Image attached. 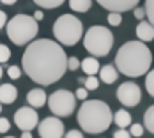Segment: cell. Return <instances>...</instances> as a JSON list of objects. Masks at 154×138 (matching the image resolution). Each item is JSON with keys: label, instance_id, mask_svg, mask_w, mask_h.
Segmentation results:
<instances>
[{"label": "cell", "instance_id": "obj_9", "mask_svg": "<svg viewBox=\"0 0 154 138\" xmlns=\"http://www.w3.org/2000/svg\"><path fill=\"white\" fill-rule=\"evenodd\" d=\"M14 124L18 126L20 131H32L37 124H39V117L35 108L32 106H23L14 113Z\"/></svg>", "mask_w": 154, "mask_h": 138}, {"label": "cell", "instance_id": "obj_31", "mask_svg": "<svg viewBox=\"0 0 154 138\" xmlns=\"http://www.w3.org/2000/svg\"><path fill=\"white\" fill-rule=\"evenodd\" d=\"M87 94H89V90H87L85 87H80L75 96H76V99H82V101H83V99H87Z\"/></svg>", "mask_w": 154, "mask_h": 138}, {"label": "cell", "instance_id": "obj_7", "mask_svg": "<svg viewBox=\"0 0 154 138\" xmlns=\"http://www.w3.org/2000/svg\"><path fill=\"white\" fill-rule=\"evenodd\" d=\"M48 108L53 115L57 117H69L73 112H75V106H76V96L73 92L66 90V89H60V90H55L50 97L46 99Z\"/></svg>", "mask_w": 154, "mask_h": 138}, {"label": "cell", "instance_id": "obj_40", "mask_svg": "<svg viewBox=\"0 0 154 138\" xmlns=\"http://www.w3.org/2000/svg\"><path fill=\"white\" fill-rule=\"evenodd\" d=\"M0 4H2V2H0Z\"/></svg>", "mask_w": 154, "mask_h": 138}, {"label": "cell", "instance_id": "obj_3", "mask_svg": "<svg viewBox=\"0 0 154 138\" xmlns=\"http://www.w3.org/2000/svg\"><path fill=\"white\" fill-rule=\"evenodd\" d=\"M76 121L85 133L99 135L105 133L110 127V124L113 122V113L110 106L101 99H91V101L83 99V105L78 110Z\"/></svg>", "mask_w": 154, "mask_h": 138}, {"label": "cell", "instance_id": "obj_29", "mask_svg": "<svg viewBox=\"0 0 154 138\" xmlns=\"http://www.w3.org/2000/svg\"><path fill=\"white\" fill-rule=\"evenodd\" d=\"M78 67H80V60H78L76 57H69V59H67V69L76 71Z\"/></svg>", "mask_w": 154, "mask_h": 138}, {"label": "cell", "instance_id": "obj_16", "mask_svg": "<svg viewBox=\"0 0 154 138\" xmlns=\"http://www.w3.org/2000/svg\"><path fill=\"white\" fill-rule=\"evenodd\" d=\"M82 69H83V73L89 76V75H97L99 73V62L96 60V57H87V59H83L82 60Z\"/></svg>", "mask_w": 154, "mask_h": 138}, {"label": "cell", "instance_id": "obj_34", "mask_svg": "<svg viewBox=\"0 0 154 138\" xmlns=\"http://www.w3.org/2000/svg\"><path fill=\"white\" fill-rule=\"evenodd\" d=\"M5 23H7V14H5L4 11H0V29H4Z\"/></svg>", "mask_w": 154, "mask_h": 138}, {"label": "cell", "instance_id": "obj_27", "mask_svg": "<svg viewBox=\"0 0 154 138\" xmlns=\"http://www.w3.org/2000/svg\"><path fill=\"white\" fill-rule=\"evenodd\" d=\"M131 126V129H129V133H131V136H142L143 135V126L142 124H129Z\"/></svg>", "mask_w": 154, "mask_h": 138}, {"label": "cell", "instance_id": "obj_10", "mask_svg": "<svg viewBox=\"0 0 154 138\" xmlns=\"http://www.w3.org/2000/svg\"><path fill=\"white\" fill-rule=\"evenodd\" d=\"M39 126V136L41 138H62L64 136V124L60 119L55 117H46L43 119Z\"/></svg>", "mask_w": 154, "mask_h": 138}, {"label": "cell", "instance_id": "obj_38", "mask_svg": "<svg viewBox=\"0 0 154 138\" xmlns=\"http://www.w3.org/2000/svg\"><path fill=\"white\" fill-rule=\"evenodd\" d=\"M2 75H4V69H2V66H0V78H2Z\"/></svg>", "mask_w": 154, "mask_h": 138}, {"label": "cell", "instance_id": "obj_24", "mask_svg": "<svg viewBox=\"0 0 154 138\" xmlns=\"http://www.w3.org/2000/svg\"><path fill=\"white\" fill-rule=\"evenodd\" d=\"M121 21H122V16H121V13L110 11V14H108V23H110L112 27H119V25H121Z\"/></svg>", "mask_w": 154, "mask_h": 138}, {"label": "cell", "instance_id": "obj_18", "mask_svg": "<svg viewBox=\"0 0 154 138\" xmlns=\"http://www.w3.org/2000/svg\"><path fill=\"white\" fill-rule=\"evenodd\" d=\"M92 5V0H69V7L76 13H87Z\"/></svg>", "mask_w": 154, "mask_h": 138}, {"label": "cell", "instance_id": "obj_26", "mask_svg": "<svg viewBox=\"0 0 154 138\" xmlns=\"http://www.w3.org/2000/svg\"><path fill=\"white\" fill-rule=\"evenodd\" d=\"M7 75H9L11 80H18V78L21 76V69L18 66H11V67H7Z\"/></svg>", "mask_w": 154, "mask_h": 138}, {"label": "cell", "instance_id": "obj_5", "mask_svg": "<svg viewBox=\"0 0 154 138\" xmlns=\"http://www.w3.org/2000/svg\"><path fill=\"white\" fill-rule=\"evenodd\" d=\"M53 35L64 46H75L83 35V25L73 14H62L53 23Z\"/></svg>", "mask_w": 154, "mask_h": 138}, {"label": "cell", "instance_id": "obj_20", "mask_svg": "<svg viewBox=\"0 0 154 138\" xmlns=\"http://www.w3.org/2000/svg\"><path fill=\"white\" fill-rule=\"evenodd\" d=\"M64 2L66 0H34V4H37L43 9H57V7H60Z\"/></svg>", "mask_w": 154, "mask_h": 138}, {"label": "cell", "instance_id": "obj_1", "mask_svg": "<svg viewBox=\"0 0 154 138\" xmlns=\"http://www.w3.org/2000/svg\"><path fill=\"white\" fill-rule=\"evenodd\" d=\"M21 66L32 81L46 87L64 76L67 69V57L59 43L51 39H35L25 48Z\"/></svg>", "mask_w": 154, "mask_h": 138}, {"label": "cell", "instance_id": "obj_25", "mask_svg": "<svg viewBox=\"0 0 154 138\" xmlns=\"http://www.w3.org/2000/svg\"><path fill=\"white\" fill-rule=\"evenodd\" d=\"M9 59H11V50L5 44H0V64L7 62Z\"/></svg>", "mask_w": 154, "mask_h": 138}, {"label": "cell", "instance_id": "obj_13", "mask_svg": "<svg viewBox=\"0 0 154 138\" xmlns=\"http://www.w3.org/2000/svg\"><path fill=\"white\" fill-rule=\"evenodd\" d=\"M46 99H48V96L43 89H32V90L29 92V96H27L29 105H30L32 108H37V110L46 105Z\"/></svg>", "mask_w": 154, "mask_h": 138}, {"label": "cell", "instance_id": "obj_23", "mask_svg": "<svg viewBox=\"0 0 154 138\" xmlns=\"http://www.w3.org/2000/svg\"><path fill=\"white\" fill-rule=\"evenodd\" d=\"M145 16H147V20L151 21L154 25V0H145Z\"/></svg>", "mask_w": 154, "mask_h": 138}, {"label": "cell", "instance_id": "obj_2", "mask_svg": "<svg viewBox=\"0 0 154 138\" xmlns=\"http://www.w3.org/2000/svg\"><path fill=\"white\" fill-rule=\"evenodd\" d=\"M152 53L143 41H128L115 55V67L119 73L129 78L143 76L151 69Z\"/></svg>", "mask_w": 154, "mask_h": 138}, {"label": "cell", "instance_id": "obj_21", "mask_svg": "<svg viewBox=\"0 0 154 138\" xmlns=\"http://www.w3.org/2000/svg\"><path fill=\"white\" fill-rule=\"evenodd\" d=\"M83 85H85L87 90H96L99 87V80L96 78V75H89V76L83 80Z\"/></svg>", "mask_w": 154, "mask_h": 138}, {"label": "cell", "instance_id": "obj_33", "mask_svg": "<svg viewBox=\"0 0 154 138\" xmlns=\"http://www.w3.org/2000/svg\"><path fill=\"white\" fill-rule=\"evenodd\" d=\"M64 135H66L67 138H82L83 136V133H80L78 129H71L69 133H64Z\"/></svg>", "mask_w": 154, "mask_h": 138}, {"label": "cell", "instance_id": "obj_4", "mask_svg": "<svg viewBox=\"0 0 154 138\" xmlns=\"http://www.w3.org/2000/svg\"><path fill=\"white\" fill-rule=\"evenodd\" d=\"M5 30L7 37L18 46L29 44L34 41L39 34V25L37 20L34 16L29 14H16L9 20V23H5Z\"/></svg>", "mask_w": 154, "mask_h": 138}, {"label": "cell", "instance_id": "obj_32", "mask_svg": "<svg viewBox=\"0 0 154 138\" xmlns=\"http://www.w3.org/2000/svg\"><path fill=\"white\" fill-rule=\"evenodd\" d=\"M133 14H135L137 20H143V18H145V9H143V7H135V9H133Z\"/></svg>", "mask_w": 154, "mask_h": 138}, {"label": "cell", "instance_id": "obj_15", "mask_svg": "<svg viewBox=\"0 0 154 138\" xmlns=\"http://www.w3.org/2000/svg\"><path fill=\"white\" fill-rule=\"evenodd\" d=\"M99 76H101V81L103 83H113V81H117V78H119V71H117V67H113V66H103V67H99Z\"/></svg>", "mask_w": 154, "mask_h": 138}, {"label": "cell", "instance_id": "obj_36", "mask_svg": "<svg viewBox=\"0 0 154 138\" xmlns=\"http://www.w3.org/2000/svg\"><path fill=\"white\" fill-rule=\"evenodd\" d=\"M2 4H5V5H13V4H16L18 0H0Z\"/></svg>", "mask_w": 154, "mask_h": 138}, {"label": "cell", "instance_id": "obj_30", "mask_svg": "<svg viewBox=\"0 0 154 138\" xmlns=\"http://www.w3.org/2000/svg\"><path fill=\"white\" fill-rule=\"evenodd\" d=\"M113 136H115V138H129V136H131V133H128V131H126V127H119V129L113 133Z\"/></svg>", "mask_w": 154, "mask_h": 138}, {"label": "cell", "instance_id": "obj_35", "mask_svg": "<svg viewBox=\"0 0 154 138\" xmlns=\"http://www.w3.org/2000/svg\"><path fill=\"white\" fill-rule=\"evenodd\" d=\"M34 18L39 21V20H43V18H45V13H43V11H35V13H34Z\"/></svg>", "mask_w": 154, "mask_h": 138}, {"label": "cell", "instance_id": "obj_11", "mask_svg": "<svg viewBox=\"0 0 154 138\" xmlns=\"http://www.w3.org/2000/svg\"><path fill=\"white\" fill-rule=\"evenodd\" d=\"M101 7H105L108 11H115V13H126L131 11L138 5L140 0H96Z\"/></svg>", "mask_w": 154, "mask_h": 138}, {"label": "cell", "instance_id": "obj_6", "mask_svg": "<svg viewBox=\"0 0 154 138\" xmlns=\"http://www.w3.org/2000/svg\"><path fill=\"white\" fill-rule=\"evenodd\" d=\"M83 46L94 57H106L113 46V34L106 27L94 25L83 35Z\"/></svg>", "mask_w": 154, "mask_h": 138}, {"label": "cell", "instance_id": "obj_19", "mask_svg": "<svg viewBox=\"0 0 154 138\" xmlns=\"http://www.w3.org/2000/svg\"><path fill=\"white\" fill-rule=\"evenodd\" d=\"M143 127L154 135V105L151 108H147V112L143 113Z\"/></svg>", "mask_w": 154, "mask_h": 138}, {"label": "cell", "instance_id": "obj_12", "mask_svg": "<svg viewBox=\"0 0 154 138\" xmlns=\"http://www.w3.org/2000/svg\"><path fill=\"white\" fill-rule=\"evenodd\" d=\"M137 37L143 43H149L154 39V25L151 21H145L142 20L138 25H137Z\"/></svg>", "mask_w": 154, "mask_h": 138}, {"label": "cell", "instance_id": "obj_37", "mask_svg": "<svg viewBox=\"0 0 154 138\" xmlns=\"http://www.w3.org/2000/svg\"><path fill=\"white\" fill-rule=\"evenodd\" d=\"M21 136H25V138H30V133H29V131H23V133H21Z\"/></svg>", "mask_w": 154, "mask_h": 138}, {"label": "cell", "instance_id": "obj_14", "mask_svg": "<svg viewBox=\"0 0 154 138\" xmlns=\"http://www.w3.org/2000/svg\"><path fill=\"white\" fill-rule=\"evenodd\" d=\"M16 97H18V90H16L14 85H11V83L0 85V103H2V105H11V103H14Z\"/></svg>", "mask_w": 154, "mask_h": 138}, {"label": "cell", "instance_id": "obj_28", "mask_svg": "<svg viewBox=\"0 0 154 138\" xmlns=\"http://www.w3.org/2000/svg\"><path fill=\"white\" fill-rule=\"evenodd\" d=\"M11 129V122L5 117H0V133H7Z\"/></svg>", "mask_w": 154, "mask_h": 138}, {"label": "cell", "instance_id": "obj_39", "mask_svg": "<svg viewBox=\"0 0 154 138\" xmlns=\"http://www.w3.org/2000/svg\"><path fill=\"white\" fill-rule=\"evenodd\" d=\"M0 112H2V103H0Z\"/></svg>", "mask_w": 154, "mask_h": 138}, {"label": "cell", "instance_id": "obj_22", "mask_svg": "<svg viewBox=\"0 0 154 138\" xmlns=\"http://www.w3.org/2000/svg\"><path fill=\"white\" fill-rule=\"evenodd\" d=\"M145 89H147V92L154 97V69L152 71H147V76H145Z\"/></svg>", "mask_w": 154, "mask_h": 138}, {"label": "cell", "instance_id": "obj_8", "mask_svg": "<svg viewBox=\"0 0 154 138\" xmlns=\"http://www.w3.org/2000/svg\"><path fill=\"white\" fill-rule=\"evenodd\" d=\"M117 99L122 103L124 106H137L142 99L140 87L133 81H124L117 89Z\"/></svg>", "mask_w": 154, "mask_h": 138}, {"label": "cell", "instance_id": "obj_17", "mask_svg": "<svg viewBox=\"0 0 154 138\" xmlns=\"http://www.w3.org/2000/svg\"><path fill=\"white\" fill-rule=\"evenodd\" d=\"M113 122L117 124L119 127H128V126L131 124V115H129V112H128V110H119V112H115Z\"/></svg>", "mask_w": 154, "mask_h": 138}]
</instances>
